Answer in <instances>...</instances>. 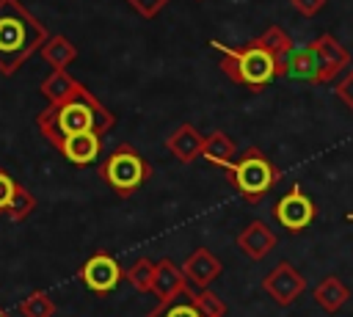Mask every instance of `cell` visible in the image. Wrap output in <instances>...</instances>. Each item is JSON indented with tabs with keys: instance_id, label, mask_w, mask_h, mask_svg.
Masks as SVG:
<instances>
[{
	"instance_id": "6da1fadb",
	"label": "cell",
	"mask_w": 353,
	"mask_h": 317,
	"mask_svg": "<svg viewBox=\"0 0 353 317\" xmlns=\"http://www.w3.org/2000/svg\"><path fill=\"white\" fill-rule=\"evenodd\" d=\"M108 179L113 187L119 190H130L143 179V163L130 154V152H119L110 163H108Z\"/></svg>"
},
{
	"instance_id": "ba28073f",
	"label": "cell",
	"mask_w": 353,
	"mask_h": 317,
	"mask_svg": "<svg viewBox=\"0 0 353 317\" xmlns=\"http://www.w3.org/2000/svg\"><path fill=\"white\" fill-rule=\"evenodd\" d=\"M320 69V58L314 50H298L290 58V74L292 77H314Z\"/></svg>"
},
{
	"instance_id": "277c9868",
	"label": "cell",
	"mask_w": 353,
	"mask_h": 317,
	"mask_svg": "<svg viewBox=\"0 0 353 317\" xmlns=\"http://www.w3.org/2000/svg\"><path fill=\"white\" fill-rule=\"evenodd\" d=\"M83 278L85 284L94 289V292H108L116 287L119 281V265L110 259V256H94L85 270H83Z\"/></svg>"
},
{
	"instance_id": "9c48e42d",
	"label": "cell",
	"mask_w": 353,
	"mask_h": 317,
	"mask_svg": "<svg viewBox=\"0 0 353 317\" xmlns=\"http://www.w3.org/2000/svg\"><path fill=\"white\" fill-rule=\"evenodd\" d=\"M22 41H25L22 25L14 22V19H0V50H3V52H11V50H17Z\"/></svg>"
},
{
	"instance_id": "7a4b0ae2",
	"label": "cell",
	"mask_w": 353,
	"mask_h": 317,
	"mask_svg": "<svg viewBox=\"0 0 353 317\" xmlns=\"http://www.w3.org/2000/svg\"><path fill=\"white\" fill-rule=\"evenodd\" d=\"M234 176H237V185H240L245 193L256 196V193L268 190L273 174H270V165H268L262 157H248V160H243V163L237 165Z\"/></svg>"
},
{
	"instance_id": "8992f818",
	"label": "cell",
	"mask_w": 353,
	"mask_h": 317,
	"mask_svg": "<svg viewBox=\"0 0 353 317\" xmlns=\"http://www.w3.org/2000/svg\"><path fill=\"white\" fill-rule=\"evenodd\" d=\"M273 74V58L265 52V50H248L243 58H240V77L259 85L265 80H270Z\"/></svg>"
},
{
	"instance_id": "8fae6325",
	"label": "cell",
	"mask_w": 353,
	"mask_h": 317,
	"mask_svg": "<svg viewBox=\"0 0 353 317\" xmlns=\"http://www.w3.org/2000/svg\"><path fill=\"white\" fill-rule=\"evenodd\" d=\"M11 196H14V182L6 174H0V207H6L11 201Z\"/></svg>"
},
{
	"instance_id": "5b68a950",
	"label": "cell",
	"mask_w": 353,
	"mask_h": 317,
	"mask_svg": "<svg viewBox=\"0 0 353 317\" xmlns=\"http://www.w3.org/2000/svg\"><path fill=\"white\" fill-rule=\"evenodd\" d=\"M63 154L72 163H91L99 154V138L85 130V132H72L63 138Z\"/></svg>"
},
{
	"instance_id": "52a82bcc",
	"label": "cell",
	"mask_w": 353,
	"mask_h": 317,
	"mask_svg": "<svg viewBox=\"0 0 353 317\" xmlns=\"http://www.w3.org/2000/svg\"><path fill=\"white\" fill-rule=\"evenodd\" d=\"M58 124H61V132H63V135L85 132V130H91V124H94V116H91V110H88L83 102H72V105H66V108L61 110Z\"/></svg>"
},
{
	"instance_id": "30bf717a",
	"label": "cell",
	"mask_w": 353,
	"mask_h": 317,
	"mask_svg": "<svg viewBox=\"0 0 353 317\" xmlns=\"http://www.w3.org/2000/svg\"><path fill=\"white\" fill-rule=\"evenodd\" d=\"M163 317H204V311L193 303H174L171 309H165Z\"/></svg>"
},
{
	"instance_id": "7c38bea8",
	"label": "cell",
	"mask_w": 353,
	"mask_h": 317,
	"mask_svg": "<svg viewBox=\"0 0 353 317\" xmlns=\"http://www.w3.org/2000/svg\"><path fill=\"white\" fill-rule=\"evenodd\" d=\"M0 317H3V311H0Z\"/></svg>"
},
{
	"instance_id": "3957f363",
	"label": "cell",
	"mask_w": 353,
	"mask_h": 317,
	"mask_svg": "<svg viewBox=\"0 0 353 317\" xmlns=\"http://www.w3.org/2000/svg\"><path fill=\"white\" fill-rule=\"evenodd\" d=\"M276 215H279V221H281L287 229H303V226L312 221L314 209H312V201H309L303 193L295 190V193H290V196H284V198L279 201Z\"/></svg>"
}]
</instances>
